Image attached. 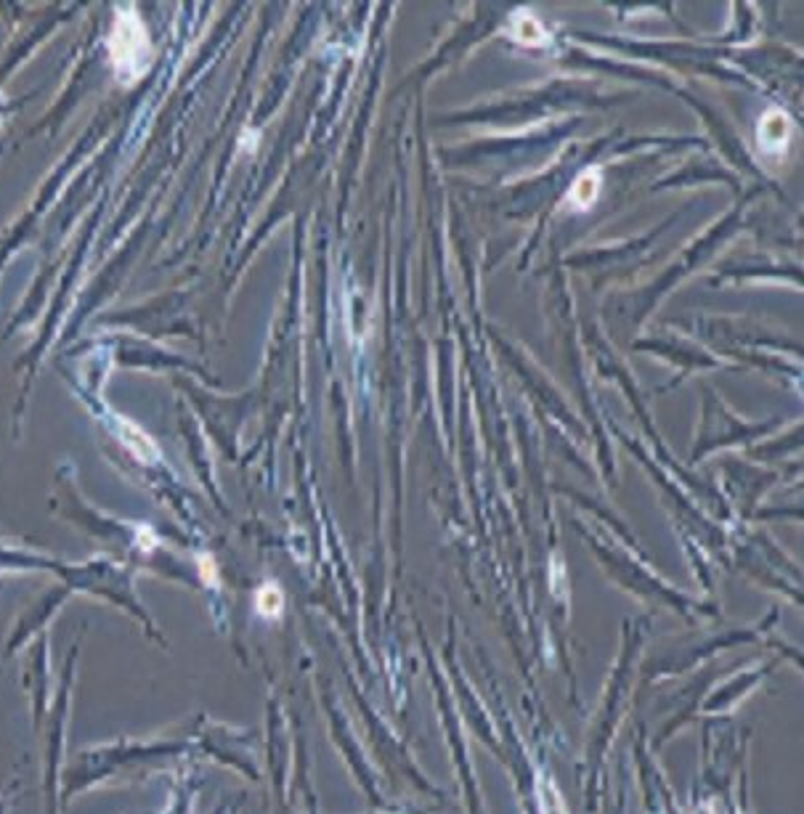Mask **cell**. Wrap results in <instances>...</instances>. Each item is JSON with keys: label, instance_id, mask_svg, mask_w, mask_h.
Wrapping results in <instances>:
<instances>
[{"label": "cell", "instance_id": "obj_5", "mask_svg": "<svg viewBox=\"0 0 804 814\" xmlns=\"http://www.w3.org/2000/svg\"><path fill=\"white\" fill-rule=\"evenodd\" d=\"M786 130H788V125H786V120L783 117H778V114H772V117H767V122H762V141L767 138V141H781L783 135H786Z\"/></svg>", "mask_w": 804, "mask_h": 814}, {"label": "cell", "instance_id": "obj_4", "mask_svg": "<svg viewBox=\"0 0 804 814\" xmlns=\"http://www.w3.org/2000/svg\"><path fill=\"white\" fill-rule=\"evenodd\" d=\"M258 610L263 613V616H279V610H282V592L276 589V586H263L260 592H258Z\"/></svg>", "mask_w": 804, "mask_h": 814}, {"label": "cell", "instance_id": "obj_2", "mask_svg": "<svg viewBox=\"0 0 804 814\" xmlns=\"http://www.w3.org/2000/svg\"><path fill=\"white\" fill-rule=\"evenodd\" d=\"M571 197L576 199V205H582V207H587L592 199L597 197V173H584L579 181H576V186H573Z\"/></svg>", "mask_w": 804, "mask_h": 814}, {"label": "cell", "instance_id": "obj_1", "mask_svg": "<svg viewBox=\"0 0 804 814\" xmlns=\"http://www.w3.org/2000/svg\"><path fill=\"white\" fill-rule=\"evenodd\" d=\"M112 64L122 80H136L143 75V66L149 64V37L143 32L141 19L131 8L117 11V22L109 35Z\"/></svg>", "mask_w": 804, "mask_h": 814}, {"label": "cell", "instance_id": "obj_3", "mask_svg": "<svg viewBox=\"0 0 804 814\" xmlns=\"http://www.w3.org/2000/svg\"><path fill=\"white\" fill-rule=\"evenodd\" d=\"M515 35H518L523 43H544V32H541V27L536 24L534 16H529V13H518Z\"/></svg>", "mask_w": 804, "mask_h": 814}]
</instances>
